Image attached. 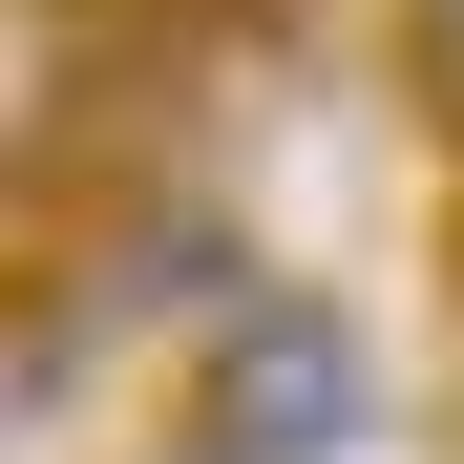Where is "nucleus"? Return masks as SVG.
<instances>
[{"mask_svg": "<svg viewBox=\"0 0 464 464\" xmlns=\"http://www.w3.org/2000/svg\"><path fill=\"white\" fill-rule=\"evenodd\" d=\"M338 443H359V317H338V295L211 317V359H190V464H338Z\"/></svg>", "mask_w": 464, "mask_h": 464, "instance_id": "1", "label": "nucleus"}]
</instances>
